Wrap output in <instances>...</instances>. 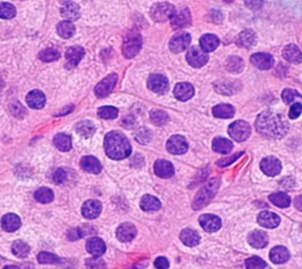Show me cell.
I'll list each match as a JSON object with an SVG mask.
<instances>
[{"label": "cell", "instance_id": "cell-1", "mask_svg": "<svg viewBox=\"0 0 302 269\" xmlns=\"http://www.w3.org/2000/svg\"><path fill=\"white\" fill-rule=\"evenodd\" d=\"M256 129L260 134L268 138H282L287 134L289 126L282 115L265 111L257 117Z\"/></svg>", "mask_w": 302, "mask_h": 269}, {"label": "cell", "instance_id": "cell-2", "mask_svg": "<svg viewBox=\"0 0 302 269\" xmlns=\"http://www.w3.org/2000/svg\"><path fill=\"white\" fill-rule=\"evenodd\" d=\"M104 148L106 155L116 161L127 159L131 154V145L128 138L118 131H111L105 136Z\"/></svg>", "mask_w": 302, "mask_h": 269}, {"label": "cell", "instance_id": "cell-3", "mask_svg": "<svg viewBox=\"0 0 302 269\" xmlns=\"http://www.w3.org/2000/svg\"><path fill=\"white\" fill-rule=\"evenodd\" d=\"M220 187V179H214L211 181H209L206 185L198 191L197 196L194 199V203H192V208L195 210H200L201 208L206 207L209 202L214 198L215 194L217 193V189Z\"/></svg>", "mask_w": 302, "mask_h": 269}, {"label": "cell", "instance_id": "cell-4", "mask_svg": "<svg viewBox=\"0 0 302 269\" xmlns=\"http://www.w3.org/2000/svg\"><path fill=\"white\" fill-rule=\"evenodd\" d=\"M142 48L141 35L137 32L128 33L123 41V54L127 58H132L138 54Z\"/></svg>", "mask_w": 302, "mask_h": 269}, {"label": "cell", "instance_id": "cell-5", "mask_svg": "<svg viewBox=\"0 0 302 269\" xmlns=\"http://www.w3.org/2000/svg\"><path fill=\"white\" fill-rule=\"evenodd\" d=\"M176 10L169 2H159L153 5L151 8V18L156 21H166L168 19H171L175 15Z\"/></svg>", "mask_w": 302, "mask_h": 269}, {"label": "cell", "instance_id": "cell-6", "mask_svg": "<svg viewBox=\"0 0 302 269\" xmlns=\"http://www.w3.org/2000/svg\"><path fill=\"white\" fill-rule=\"evenodd\" d=\"M250 126L245 121H236L229 126V135L237 142H243L250 136Z\"/></svg>", "mask_w": 302, "mask_h": 269}, {"label": "cell", "instance_id": "cell-7", "mask_svg": "<svg viewBox=\"0 0 302 269\" xmlns=\"http://www.w3.org/2000/svg\"><path fill=\"white\" fill-rule=\"evenodd\" d=\"M187 60L194 68H201L208 62V54L198 46H191L187 54Z\"/></svg>", "mask_w": 302, "mask_h": 269}, {"label": "cell", "instance_id": "cell-8", "mask_svg": "<svg viewBox=\"0 0 302 269\" xmlns=\"http://www.w3.org/2000/svg\"><path fill=\"white\" fill-rule=\"evenodd\" d=\"M117 80H118V77H117L116 73L109 74L106 78H104L102 82H99L98 84H97V87L94 88V93L100 97V98H104V97L109 96L113 92Z\"/></svg>", "mask_w": 302, "mask_h": 269}, {"label": "cell", "instance_id": "cell-9", "mask_svg": "<svg viewBox=\"0 0 302 269\" xmlns=\"http://www.w3.org/2000/svg\"><path fill=\"white\" fill-rule=\"evenodd\" d=\"M148 87L151 91L156 93H166L168 88H169V83L166 76L163 74H151L148 79Z\"/></svg>", "mask_w": 302, "mask_h": 269}, {"label": "cell", "instance_id": "cell-10", "mask_svg": "<svg viewBox=\"0 0 302 269\" xmlns=\"http://www.w3.org/2000/svg\"><path fill=\"white\" fill-rule=\"evenodd\" d=\"M167 149L168 151L174 155L184 154V152L188 150V142H187V140L183 136H172V137L168 141Z\"/></svg>", "mask_w": 302, "mask_h": 269}, {"label": "cell", "instance_id": "cell-11", "mask_svg": "<svg viewBox=\"0 0 302 269\" xmlns=\"http://www.w3.org/2000/svg\"><path fill=\"white\" fill-rule=\"evenodd\" d=\"M102 213V203L97 199H89L82 207V214L88 220L97 218Z\"/></svg>", "mask_w": 302, "mask_h": 269}, {"label": "cell", "instance_id": "cell-12", "mask_svg": "<svg viewBox=\"0 0 302 269\" xmlns=\"http://www.w3.org/2000/svg\"><path fill=\"white\" fill-rule=\"evenodd\" d=\"M200 224L201 227L208 233H214L217 232L222 226V221L219 216L216 215H210V214H204L200 216Z\"/></svg>", "mask_w": 302, "mask_h": 269}, {"label": "cell", "instance_id": "cell-13", "mask_svg": "<svg viewBox=\"0 0 302 269\" xmlns=\"http://www.w3.org/2000/svg\"><path fill=\"white\" fill-rule=\"evenodd\" d=\"M261 170L268 176H276L281 171V162L276 157H265L261 161Z\"/></svg>", "mask_w": 302, "mask_h": 269}, {"label": "cell", "instance_id": "cell-14", "mask_svg": "<svg viewBox=\"0 0 302 269\" xmlns=\"http://www.w3.org/2000/svg\"><path fill=\"white\" fill-rule=\"evenodd\" d=\"M190 41H191V37L189 33H181V35L175 36L171 40H170V50L175 54H180V52L184 51L189 46Z\"/></svg>", "mask_w": 302, "mask_h": 269}, {"label": "cell", "instance_id": "cell-15", "mask_svg": "<svg viewBox=\"0 0 302 269\" xmlns=\"http://www.w3.org/2000/svg\"><path fill=\"white\" fill-rule=\"evenodd\" d=\"M153 169H155V174L161 179H170L175 174L174 165L166 160L156 161Z\"/></svg>", "mask_w": 302, "mask_h": 269}, {"label": "cell", "instance_id": "cell-16", "mask_svg": "<svg viewBox=\"0 0 302 269\" xmlns=\"http://www.w3.org/2000/svg\"><path fill=\"white\" fill-rule=\"evenodd\" d=\"M117 238L122 242H129V241L133 240L137 235V229L132 223H123L117 228L116 232Z\"/></svg>", "mask_w": 302, "mask_h": 269}, {"label": "cell", "instance_id": "cell-17", "mask_svg": "<svg viewBox=\"0 0 302 269\" xmlns=\"http://www.w3.org/2000/svg\"><path fill=\"white\" fill-rule=\"evenodd\" d=\"M190 23H191V16H190L188 8L175 12L171 18V26L174 29H183V27L188 26Z\"/></svg>", "mask_w": 302, "mask_h": 269}, {"label": "cell", "instance_id": "cell-18", "mask_svg": "<svg viewBox=\"0 0 302 269\" xmlns=\"http://www.w3.org/2000/svg\"><path fill=\"white\" fill-rule=\"evenodd\" d=\"M250 62L261 70H268L274 65V58L268 54H255L251 55Z\"/></svg>", "mask_w": 302, "mask_h": 269}, {"label": "cell", "instance_id": "cell-19", "mask_svg": "<svg viewBox=\"0 0 302 269\" xmlns=\"http://www.w3.org/2000/svg\"><path fill=\"white\" fill-rule=\"evenodd\" d=\"M86 251H88L91 255H94V256L99 257L105 253L106 246L102 238L91 237L90 240L86 242Z\"/></svg>", "mask_w": 302, "mask_h": 269}, {"label": "cell", "instance_id": "cell-20", "mask_svg": "<svg viewBox=\"0 0 302 269\" xmlns=\"http://www.w3.org/2000/svg\"><path fill=\"white\" fill-rule=\"evenodd\" d=\"M21 220L18 215L16 214H6L1 218V227L5 232L15 233L20 228Z\"/></svg>", "mask_w": 302, "mask_h": 269}, {"label": "cell", "instance_id": "cell-21", "mask_svg": "<svg viewBox=\"0 0 302 269\" xmlns=\"http://www.w3.org/2000/svg\"><path fill=\"white\" fill-rule=\"evenodd\" d=\"M257 222L261 224L264 228H276L280 224V217L279 215L274 214L270 212H262L257 216Z\"/></svg>", "mask_w": 302, "mask_h": 269}, {"label": "cell", "instance_id": "cell-22", "mask_svg": "<svg viewBox=\"0 0 302 269\" xmlns=\"http://www.w3.org/2000/svg\"><path fill=\"white\" fill-rule=\"evenodd\" d=\"M84 54H85V50L82 46H71L68 49L65 54V58L68 60V65L70 66H77L80 60L83 59Z\"/></svg>", "mask_w": 302, "mask_h": 269}, {"label": "cell", "instance_id": "cell-23", "mask_svg": "<svg viewBox=\"0 0 302 269\" xmlns=\"http://www.w3.org/2000/svg\"><path fill=\"white\" fill-rule=\"evenodd\" d=\"M61 17L65 18V20L68 21H72L76 20V19L79 18L80 16V11H79V6H78L76 2L72 1H68L66 4L63 5L60 10Z\"/></svg>", "mask_w": 302, "mask_h": 269}, {"label": "cell", "instance_id": "cell-24", "mask_svg": "<svg viewBox=\"0 0 302 269\" xmlns=\"http://www.w3.org/2000/svg\"><path fill=\"white\" fill-rule=\"evenodd\" d=\"M26 102L29 107L32 108V109H41L46 103V98L41 91L33 90L27 95Z\"/></svg>", "mask_w": 302, "mask_h": 269}, {"label": "cell", "instance_id": "cell-25", "mask_svg": "<svg viewBox=\"0 0 302 269\" xmlns=\"http://www.w3.org/2000/svg\"><path fill=\"white\" fill-rule=\"evenodd\" d=\"M80 166L83 170L88 171L90 174H99L102 171V164L96 157L85 156L80 160Z\"/></svg>", "mask_w": 302, "mask_h": 269}, {"label": "cell", "instance_id": "cell-26", "mask_svg": "<svg viewBox=\"0 0 302 269\" xmlns=\"http://www.w3.org/2000/svg\"><path fill=\"white\" fill-rule=\"evenodd\" d=\"M174 95L180 101H188L194 96V87L189 83H180L175 87Z\"/></svg>", "mask_w": 302, "mask_h": 269}, {"label": "cell", "instance_id": "cell-27", "mask_svg": "<svg viewBox=\"0 0 302 269\" xmlns=\"http://www.w3.org/2000/svg\"><path fill=\"white\" fill-rule=\"evenodd\" d=\"M269 257H270V260H272V262L276 263V265H281V263L287 262L288 260H289L290 254L286 247L279 246V247H274L272 251H270Z\"/></svg>", "mask_w": 302, "mask_h": 269}, {"label": "cell", "instance_id": "cell-28", "mask_svg": "<svg viewBox=\"0 0 302 269\" xmlns=\"http://www.w3.org/2000/svg\"><path fill=\"white\" fill-rule=\"evenodd\" d=\"M248 241L254 248H264L268 245V235L261 230H254L253 233H250Z\"/></svg>", "mask_w": 302, "mask_h": 269}, {"label": "cell", "instance_id": "cell-29", "mask_svg": "<svg viewBox=\"0 0 302 269\" xmlns=\"http://www.w3.org/2000/svg\"><path fill=\"white\" fill-rule=\"evenodd\" d=\"M180 237H181L182 242H183L184 245L188 246V247L197 246L201 241L200 235H198L197 233L195 232V230H191V229H183L182 230Z\"/></svg>", "mask_w": 302, "mask_h": 269}, {"label": "cell", "instance_id": "cell-30", "mask_svg": "<svg viewBox=\"0 0 302 269\" xmlns=\"http://www.w3.org/2000/svg\"><path fill=\"white\" fill-rule=\"evenodd\" d=\"M283 57H284V59L288 60V62L295 63V64L301 63V60H302L301 51L299 50L298 46L294 45V44H290V45H288L284 48Z\"/></svg>", "mask_w": 302, "mask_h": 269}, {"label": "cell", "instance_id": "cell-31", "mask_svg": "<svg viewBox=\"0 0 302 269\" xmlns=\"http://www.w3.org/2000/svg\"><path fill=\"white\" fill-rule=\"evenodd\" d=\"M201 43V49L206 52H211L214 50H216L219 46L220 40L216 36L214 35H204L200 40Z\"/></svg>", "mask_w": 302, "mask_h": 269}, {"label": "cell", "instance_id": "cell-32", "mask_svg": "<svg viewBox=\"0 0 302 269\" xmlns=\"http://www.w3.org/2000/svg\"><path fill=\"white\" fill-rule=\"evenodd\" d=\"M141 208L144 212H155L161 208V202L155 196L144 195L141 199Z\"/></svg>", "mask_w": 302, "mask_h": 269}, {"label": "cell", "instance_id": "cell-33", "mask_svg": "<svg viewBox=\"0 0 302 269\" xmlns=\"http://www.w3.org/2000/svg\"><path fill=\"white\" fill-rule=\"evenodd\" d=\"M256 41V36L255 33L250 30H245L242 33H240L239 37H237V45L242 46V48H250L255 44Z\"/></svg>", "mask_w": 302, "mask_h": 269}, {"label": "cell", "instance_id": "cell-34", "mask_svg": "<svg viewBox=\"0 0 302 269\" xmlns=\"http://www.w3.org/2000/svg\"><path fill=\"white\" fill-rule=\"evenodd\" d=\"M212 149L220 154H229L233 149V143L226 138L216 137L212 141Z\"/></svg>", "mask_w": 302, "mask_h": 269}, {"label": "cell", "instance_id": "cell-35", "mask_svg": "<svg viewBox=\"0 0 302 269\" xmlns=\"http://www.w3.org/2000/svg\"><path fill=\"white\" fill-rule=\"evenodd\" d=\"M76 131L78 132L82 137L89 138L96 132V126L90 121H82L76 126Z\"/></svg>", "mask_w": 302, "mask_h": 269}, {"label": "cell", "instance_id": "cell-36", "mask_svg": "<svg viewBox=\"0 0 302 269\" xmlns=\"http://www.w3.org/2000/svg\"><path fill=\"white\" fill-rule=\"evenodd\" d=\"M235 113V109L229 104H219L212 109V115L217 118H231Z\"/></svg>", "mask_w": 302, "mask_h": 269}, {"label": "cell", "instance_id": "cell-37", "mask_svg": "<svg viewBox=\"0 0 302 269\" xmlns=\"http://www.w3.org/2000/svg\"><path fill=\"white\" fill-rule=\"evenodd\" d=\"M53 143H55V145L57 146L58 150H60L63 152L69 151L72 146L71 137H70L69 135H65V134L56 135L55 138H53Z\"/></svg>", "mask_w": 302, "mask_h": 269}, {"label": "cell", "instance_id": "cell-38", "mask_svg": "<svg viewBox=\"0 0 302 269\" xmlns=\"http://www.w3.org/2000/svg\"><path fill=\"white\" fill-rule=\"evenodd\" d=\"M57 33L59 35V37L69 39V38H71L76 33V27L71 21L68 20L60 21L57 26Z\"/></svg>", "mask_w": 302, "mask_h": 269}, {"label": "cell", "instance_id": "cell-39", "mask_svg": "<svg viewBox=\"0 0 302 269\" xmlns=\"http://www.w3.org/2000/svg\"><path fill=\"white\" fill-rule=\"evenodd\" d=\"M269 201L279 208H287L290 206V197L284 193H275L269 196Z\"/></svg>", "mask_w": 302, "mask_h": 269}, {"label": "cell", "instance_id": "cell-40", "mask_svg": "<svg viewBox=\"0 0 302 269\" xmlns=\"http://www.w3.org/2000/svg\"><path fill=\"white\" fill-rule=\"evenodd\" d=\"M53 191L50 188H39V189L35 193V198L37 199L39 203H50L53 201Z\"/></svg>", "mask_w": 302, "mask_h": 269}, {"label": "cell", "instance_id": "cell-41", "mask_svg": "<svg viewBox=\"0 0 302 269\" xmlns=\"http://www.w3.org/2000/svg\"><path fill=\"white\" fill-rule=\"evenodd\" d=\"M12 253L17 257H26L30 254V246L21 240H17L12 245Z\"/></svg>", "mask_w": 302, "mask_h": 269}, {"label": "cell", "instance_id": "cell-42", "mask_svg": "<svg viewBox=\"0 0 302 269\" xmlns=\"http://www.w3.org/2000/svg\"><path fill=\"white\" fill-rule=\"evenodd\" d=\"M150 118L151 121H152V123L158 126H164V124H167L168 121H169V116H168V113L163 110H152L150 113Z\"/></svg>", "mask_w": 302, "mask_h": 269}, {"label": "cell", "instance_id": "cell-43", "mask_svg": "<svg viewBox=\"0 0 302 269\" xmlns=\"http://www.w3.org/2000/svg\"><path fill=\"white\" fill-rule=\"evenodd\" d=\"M226 68L229 72H233V73H239L242 71L243 69V60L240 57H233L228 58L226 63Z\"/></svg>", "mask_w": 302, "mask_h": 269}, {"label": "cell", "instance_id": "cell-44", "mask_svg": "<svg viewBox=\"0 0 302 269\" xmlns=\"http://www.w3.org/2000/svg\"><path fill=\"white\" fill-rule=\"evenodd\" d=\"M59 57H60L59 51L52 48L43 50V51L39 54V59L43 60V62H45V63L55 62V60L59 59Z\"/></svg>", "mask_w": 302, "mask_h": 269}, {"label": "cell", "instance_id": "cell-45", "mask_svg": "<svg viewBox=\"0 0 302 269\" xmlns=\"http://www.w3.org/2000/svg\"><path fill=\"white\" fill-rule=\"evenodd\" d=\"M38 262L43 263V265H56V263H60L61 260L57 255L47 253V251H41L38 255Z\"/></svg>", "mask_w": 302, "mask_h": 269}, {"label": "cell", "instance_id": "cell-46", "mask_svg": "<svg viewBox=\"0 0 302 269\" xmlns=\"http://www.w3.org/2000/svg\"><path fill=\"white\" fill-rule=\"evenodd\" d=\"M16 7L10 2H1L0 4V18L12 19L16 16Z\"/></svg>", "mask_w": 302, "mask_h": 269}, {"label": "cell", "instance_id": "cell-47", "mask_svg": "<svg viewBox=\"0 0 302 269\" xmlns=\"http://www.w3.org/2000/svg\"><path fill=\"white\" fill-rule=\"evenodd\" d=\"M98 116L103 119H113L118 116V109L113 107H103L98 110Z\"/></svg>", "mask_w": 302, "mask_h": 269}, {"label": "cell", "instance_id": "cell-48", "mask_svg": "<svg viewBox=\"0 0 302 269\" xmlns=\"http://www.w3.org/2000/svg\"><path fill=\"white\" fill-rule=\"evenodd\" d=\"M245 267H247V269H264L267 267V263L261 257L253 256L245 261Z\"/></svg>", "mask_w": 302, "mask_h": 269}, {"label": "cell", "instance_id": "cell-49", "mask_svg": "<svg viewBox=\"0 0 302 269\" xmlns=\"http://www.w3.org/2000/svg\"><path fill=\"white\" fill-rule=\"evenodd\" d=\"M235 84H233L231 82H228V80H223V82H217L215 84V89H216L217 92L223 93V95H231L234 92L233 87Z\"/></svg>", "mask_w": 302, "mask_h": 269}, {"label": "cell", "instance_id": "cell-50", "mask_svg": "<svg viewBox=\"0 0 302 269\" xmlns=\"http://www.w3.org/2000/svg\"><path fill=\"white\" fill-rule=\"evenodd\" d=\"M85 265L89 269H106V263L104 262V260L96 256L86 260Z\"/></svg>", "mask_w": 302, "mask_h": 269}, {"label": "cell", "instance_id": "cell-51", "mask_svg": "<svg viewBox=\"0 0 302 269\" xmlns=\"http://www.w3.org/2000/svg\"><path fill=\"white\" fill-rule=\"evenodd\" d=\"M296 98H301V95L298 92V91L293 90V89H286L282 92V99H283L284 103L290 104L292 102H294Z\"/></svg>", "mask_w": 302, "mask_h": 269}, {"label": "cell", "instance_id": "cell-52", "mask_svg": "<svg viewBox=\"0 0 302 269\" xmlns=\"http://www.w3.org/2000/svg\"><path fill=\"white\" fill-rule=\"evenodd\" d=\"M10 110L12 112L13 116H16L17 118H23L25 115H26V110L25 108L18 102H13L12 104L10 105Z\"/></svg>", "mask_w": 302, "mask_h": 269}, {"label": "cell", "instance_id": "cell-53", "mask_svg": "<svg viewBox=\"0 0 302 269\" xmlns=\"http://www.w3.org/2000/svg\"><path fill=\"white\" fill-rule=\"evenodd\" d=\"M68 171H66L65 169L60 168L53 175V182L57 183V184H64V183L68 181Z\"/></svg>", "mask_w": 302, "mask_h": 269}, {"label": "cell", "instance_id": "cell-54", "mask_svg": "<svg viewBox=\"0 0 302 269\" xmlns=\"http://www.w3.org/2000/svg\"><path fill=\"white\" fill-rule=\"evenodd\" d=\"M151 140V132L148 129H141L136 134V141L139 143L147 144Z\"/></svg>", "mask_w": 302, "mask_h": 269}, {"label": "cell", "instance_id": "cell-55", "mask_svg": "<svg viewBox=\"0 0 302 269\" xmlns=\"http://www.w3.org/2000/svg\"><path fill=\"white\" fill-rule=\"evenodd\" d=\"M85 234L86 233L84 232L82 228H74L68 233V237L70 241H76L78 240V238H82L85 236Z\"/></svg>", "mask_w": 302, "mask_h": 269}, {"label": "cell", "instance_id": "cell-56", "mask_svg": "<svg viewBox=\"0 0 302 269\" xmlns=\"http://www.w3.org/2000/svg\"><path fill=\"white\" fill-rule=\"evenodd\" d=\"M301 112H302L301 103H294L289 110V118H292V119L298 118L299 116L301 115Z\"/></svg>", "mask_w": 302, "mask_h": 269}, {"label": "cell", "instance_id": "cell-57", "mask_svg": "<svg viewBox=\"0 0 302 269\" xmlns=\"http://www.w3.org/2000/svg\"><path fill=\"white\" fill-rule=\"evenodd\" d=\"M245 5H247V7H249L250 10H254V11H257L260 10V8L262 7V5H264V0H245Z\"/></svg>", "mask_w": 302, "mask_h": 269}, {"label": "cell", "instance_id": "cell-58", "mask_svg": "<svg viewBox=\"0 0 302 269\" xmlns=\"http://www.w3.org/2000/svg\"><path fill=\"white\" fill-rule=\"evenodd\" d=\"M242 155V152H237V154H235L233 157H228V159H223V160H220L219 162H217V164H219L220 166H226L229 164H231V163L235 162L237 159H239L240 156Z\"/></svg>", "mask_w": 302, "mask_h": 269}, {"label": "cell", "instance_id": "cell-59", "mask_svg": "<svg viewBox=\"0 0 302 269\" xmlns=\"http://www.w3.org/2000/svg\"><path fill=\"white\" fill-rule=\"evenodd\" d=\"M155 267L157 269H168L169 268V261L166 257H157L155 261Z\"/></svg>", "mask_w": 302, "mask_h": 269}, {"label": "cell", "instance_id": "cell-60", "mask_svg": "<svg viewBox=\"0 0 302 269\" xmlns=\"http://www.w3.org/2000/svg\"><path fill=\"white\" fill-rule=\"evenodd\" d=\"M294 203H295V208H296V209L300 210V212H302V195L298 196V197L295 198Z\"/></svg>", "mask_w": 302, "mask_h": 269}, {"label": "cell", "instance_id": "cell-61", "mask_svg": "<svg viewBox=\"0 0 302 269\" xmlns=\"http://www.w3.org/2000/svg\"><path fill=\"white\" fill-rule=\"evenodd\" d=\"M4 269H20V268L17 267V266H6V267H4Z\"/></svg>", "mask_w": 302, "mask_h": 269}, {"label": "cell", "instance_id": "cell-62", "mask_svg": "<svg viewBox=\"0 0 302 269\" xmlns=\"http://www.w3.org/2000/svg\"><path fill=\"white\" fill-rule=\"evenodd\" d=\"M4 87H5V84H4V82H2L1 79H0V91L2 90V89H4Z\"/></svg>", "mask_w": 302, "mask_h": 269}, {"label": "cell", "instance_id": "cell-63", "mask_svg": "<svg viewBox=\"0 0 302 269\" xmlns=\"http://www.w3.org/2000/svg\"><path fill=\"white\" fill-rule=\"evenodd\" d=\"M225 1H226V2H231V1H233V0H225Z\"/></svg>", "mask_w": 302, "mask_h": 269}, {"label": "cell", "instance_id": "cell-64", "mask_svg": "<svg viewBox=\"0 0 302 269\" xmlns=\"http://www.w3.org/2000/svg\"><path fill=\"white\" fill-rule=\"evenodd\" d=\"M68 269H75V268H68Z\"/></svg>", "mask_w": 302, "mask_h": 269}]
</instances>
